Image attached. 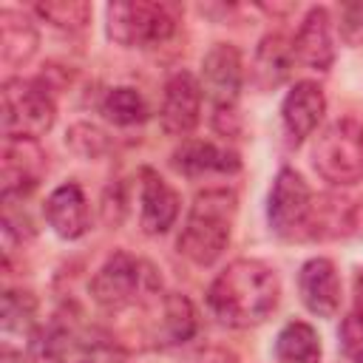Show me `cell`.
Listing matches in <instances>:
<instances>
[{
  "label": "cell",
  "instance_id": "1",
  "mask_svg": "<svg viewBox=\"0 0 363 363\" xmlns=\"http://www.w3.org/2000/svg\"><path fill=\"white\" fill-rule=\"evenodd\" d=\"M281 281L278 272L258 258H238L227 264L210 284L207 303L213 315L235 329L255 326L278 306Z\"/></svg>",
  "mask_w": 363,
  "mask_h": 363
},
{
  "label": "cell",
  "instance_id": "2",
  "mask_svg": "<svg viewBox=\"0 0 363 363\" xmlns=\"http://www.w3.org/2000/svg\"><path fill=\"white\" fill-rule=\"evenodd\" d=\"M235 210L238 199L227 187H207L196 193L179 233V252L199 267H210L213 261H218L230 244Z\"/></svg>",
  "mask_w": 363,
  "mask_h": 363
},
{
  "label": "cell",
  "instance_id": "3",
  "mask_svg": "<svg viewBox=\"0 0 363 363\" xmlns=\"http://www.w3.org/2000/svg\"><path fill=\"white\" fill-rule=\"evenodd\" d=\"M57 119L54 99L48 85L37 79H6L0 88V122L6 139H31L37 142L43 133L51 130Z\"/></svg>",
  "mask_w": 363,
  "mask_h": 363
},
{
  "label": "cell",
  "instance_id": "4",
  "mask_svg": "<svg viewBox=\"0 0 363 363\" xmlns=\"http://www.w3.org/2000/svg\"><path fill=\"white\" fill-rule=\"evenodd\" d=\"M159 275L128 252H113L91 278V298L108 312H122L142 298H159Z\"/></svg>",
  "mask_w": 363,
  "mask_h": 363
},
{
  "label": "cell",
  "instance_id": "5",
  "mask_svg": "<svg viewBox=\"0 0 363 363\" xmlns=\"http://www.w3.org/2000/svg\"><path fill=\"white\" fill-rule=\"evenodd\" d=\"M312 164L329 184H354L363 179V125L352 116L326 125L312 147Z\"/></svg>",
  "mask_w": 363,
  "mask_h": 363
},
{
  "label": "cell",
  "instance_id": "6",
  "mask_svg": "<svg viewBox=\"0 0 363 363\" xmlns=\"http://www.w3.org/2000/svg\"><path fill=\"white\" fill-rule=\"evenodd\" d=\"M108 37L125 48H147L164 43L179 23V9L170 3H111L105 9Z\"/></svg>",
  "mask_w": 363,
  "mask_h": 363
},
{
  "label": "cell",
  "instance_id": "7",
  "mask_svg": "<svg viewBox=\"0 0 363 363\" xmlns=\"http://www.w3.org/2000/svg\"><path fill=\"white\" fill-rule=\"evenodd\" d=\"M312 190L303 182V176L292 167H281L272 190H269V201H267V218L275 235L281 238H306V227H309V213H312Z\"/></svg>",
  "mask_w": 363,
  "mask_h": 363
},
{
  "label": "cell",
  "instance_id": "8",
  "mask_svg": "<svg viewBox=\"0 0 363 363\" xmlns=\"http://www.w3.org/2000/svg\"><path fill=\"white\" fill-rule=\"evenodd\" d=\"M244 65L235 45L216 43L201 62V91L213 102L216 111H233L241 94Z\"/></svg>",
  "mask_w": 363,
  "mask_h": 363
},
{
  "label": "cell",
  "instance_id": "9",
  "mask_svg": "<svg viewBox=\"0 0 363 363\" xmlns=\"http://www.w3.org/2000/svg\"><path fill=\"white\" fill-rule=\"evenodd\" d=\"M45 173V156L31 139H6L0 153L3 201L28 196Z\"/></svg>",
  "mask_w": 363,
  "mask_h": 363
},
{
  "label": "cell",
  "instance_id": "10",
  "mask_svg": "<svg viewBox=\"0 0 363 363\" xmlns=\"http://www.w3.org/2000/svg\"><path fill=\"white\" fill-rule=\"evenodd\" d=\"M201 116V82L190 71H176L162 94L159 119L162 128L173 136H184L199 125Z\"/></svg>",
  "mask_w": 363,
  "mask_h": 363
},
{
  "label": "cell",
  "instance_id": "11",
  "mask_svg": "<svg viewBox=\"0 0 363 363\" xmlns=\"http://www.w3.org/2000/svg\"><path fill=\"white\" fill-rule=\"evenodd\" d=\"M298 289L303 306L318 318H332L340 309V278L329 258H309L301 267Z\"/></svg>",
  "mask_w": 363,
  "mask_h": 363
},
{
  "label": "cell",
  "instance_id": "12",
  "mask_svg": "<svg viewBox=\"0 0 363 363\" xmlns=\"http://www.w3.org/2000/svg\"><path fill=\"white\" fill-rule=\"evenodd\" d=\"M295 60L312 71H329L335 62V43H332V17L326 9L315 6L306 11L295 40H292Z\"/></svg>",
  "mask_w": 363,
  "mask_h": 363
},
{
  "label": "cell",
  "instance_id": "13",
  "mask_svg": "<svg viewBox=\"0 0 363 363\" xmlns=\"http://www.w3.org/2000/svg\"><path fill=\"white\" fill-rule=\"evenodd\" d=\"M45 221L48 227L60 235V238H79L88 233L91 224V213H88V199L82 193V187L77 182H65L60 184L48 199H45Z\"/></svg>",
  "mask_w": 363,
  "mask_h": 363
},
{
  "label": "cell",
  "instance_id": "14",
  "mask_svg": "<svg viewBox=\"0 0 363 363\" xmlns=\"http://www.w3.org/2000/svg\"><path fill=\"white\" fill-rule=\"evenodd\" d=\"M139 201H142V213H139V221H142V230L150 233V235H159V233H167L179 216V196L176 190L150 167H145L139 173Z\"/></svg>",
  "mask_w": 363,
  "mask_h": 363
},
{
  "label": "cell",
  "instance_id": "15",
  "mask_svg": "<svg viewBox=\"0 0 363 363\" xmlns=\"http://www.w3.org/2000/svg\"><path fill=\"white\" fill-rule=\"evenodd\" d=\"M323 111H326V99H323L320 85L309 82V79L295 82L292 91L284 96V105H281V119H284L289 139L292 142L306 139L318 128V122L323 119Z\"/></svg>",
  "mask_w": 363,
  "mask_h": 363
},
{
  "label": "cell",
  "instance_id": "16",
  "mask_svg": "<svg viewBox=\"0 0 363 363\" xmlns=\"http://www.w3.org/2000/svg\"><path fill=\"white\" fill-rule=\"evenodd\" d=\"M292 65H295L292 43L284 34H267L252 54L250 82L258 91H275L278 85L286 82V77L292 74Z\"/></svg>",
  "mask_w": 363,
  "mask_h": 363
},
{
  "label": "cell",
  "instance_id": "17",
  "mask_svg": "<svg viewBox=\"0 0 363 363\" xmlns=\"http://www.w3.org/2000/svg\"><path fill=\"white\" fill-rule=\"evenodd\" d=\"M193 332H196V309L184 295L167 292L156 298V318L150 326V337L156 346H179L190 340Z\"/></svg>",
  "mask_w": 363,
  "mask_h": 363
},
{
  "label": "cell",
  "instance_id": "18",
  "mask_svg": "<svg viewBox=\"0 0 363 363\" xmlns=\"http://www.w3.org/2000/svg\"><path fill=\"white\" fill-rule=\"evenodd\" d=\"M173 167L184 176H210V173H235L241 167L238 153L216 142H184L173 153Z\"/></svg>",
  "mask_w": 363,
  "mask_h": 363
},
{
  "label": "cell",
  "instance_id": "19",
  "mask_svg": "<svg viewBox=\"0 0 363 363\" xmlns=\"http://www.w3.org/2000/svg\"><path fill=\"white\" fill-rule=\"evenodd\" d=\"M37 51V28L28 14L3 9L0 11V60L3 65H20Z\"/></svg>",
  "mask_w": 363,
  "mask_h": 363
},
{
  "label": "cell",
  "instance_id": "20",
  "mask_svg": "<svg viewBox=\"0 0 363 363\" xmlns=\"http://www.w3.org/2000/svg\"><path fill=\"white\" fill-rule=\"evenodd\" d=\"M354 230V207L340 196H315L306 238H340Z\"/></svg>",
  "mask_w": 363,
  "mask_h": 363
},
{
  "label": "cell",
  "instance_id": "21",
  "mask_svg": "<svg viewBox=\"0 0 363 363\" xmlns=\"http://www.w3.org/2000/svg\"><path fill=\"white\" fill-rule=\"evenodd\" d=\"M275 357L281 363H320L318 332L303 320H289L275 337Z\"/></svg>",
  "mask_w": 363,
  "mask_h": 363
},
{
  "label": "cell",
  "instance_id": "22",
  "mask_svg": "<svg viewBox=\"0 0 363 363\" xmlns=\"http://www.w3.org/2000/svg\"><path fill=\"white\" fill-rule=\"evenodd\" d=\"M0 326H3V349H11L14 337L17 340H31L34 337V298L20 289H9L3 295V312H0ZM34 343V340H31Z\"/></svg>",
  "mask_w": 363,
  "mask_h": 363
},
{
  "label": "cell",
  "instance_id": "23",
  "mask_svg": "<svg viewBox=\"0 0 363 363\" xmlns=\"http://www.w3.org/2000/svg\"><path fill=\"white\" fill-rule=\"evenodd\" d=\"M102 113L113 125H139L147 119V105L136 88H111L102 99Z\"/></svg>",
  "mask_w": 363,
  "mask_h": 363
},
{
  "label": "cell",
  "instance_id": "24",
  "mask_svg": "<svg viewBox=\"0 0 363 363\" xmlns=\"http://www.w3.org/2000/svg\"><path fill=\"white\" fill-rule=\"evenodd\" d=\"M37 14L62 31H82L91 20V6L82 0H45L37 3Z\"/></svg>",
  "mask_w": 363,
  "mask_h": 363
},
{
  "label": "cell",
  "instance_id": "25",
  "mask_svg": "<svg viewBox=\"0 0 363 363\" xmlns=\"http://www.w3.org/2000/svg\"><path fill=\"white\" fill-rule=\"evenodd\" d=\"M340 346L352 363H363V269L354 278V309L340 323Z\"/></svg>",
  "mask_w": 363,
  "mask_h": 363
},
{
  "label": "cell",
  "instance_id": "26",
  "mask_svg": "<svg viewBox=\"0 0 363 363\" xmlns=\"http://www.w3.org/2000/svg\"><path fill=\"white\" fill-rule=\"evenodd\" d=\"M65 142H68V147H71L77 156H82V159H96V156H102V153L108 150V145H111L108 136H105V130H99V128L91 125V122H77V125H71Z\"/></svg>",
  "mask_w": 363,
  "mask_h": 363
},
{
  "label": "cell",
  "instance_id": "27",
  "mask_svg": "<svg viewBox=\"0 0 363 363\" xmlns=\"http://www.w3.org/2000/svg\"><path fill=\"white\" fill-rule=\"evenodd\" d=\"M340 40L346 45L363 43V3H346L340 6V23H337Z\"/></svg>",
  "mask_w": 363,
  "mask_h": 363
},
{
  "label": "cell",
  "instance_id": "28",
  "mask_svg": "<svg viewBox=\"0 0 363 363\" xmlns=\"http://www.w3.org/2000/svg\"><path fill=\"white\" fill-rule=\"evenodd\" d=\"M218 363H227V360H218Z\"/></svg>",
  "mask_w": 363,
  "mask_h": 363
}]
</instances>
